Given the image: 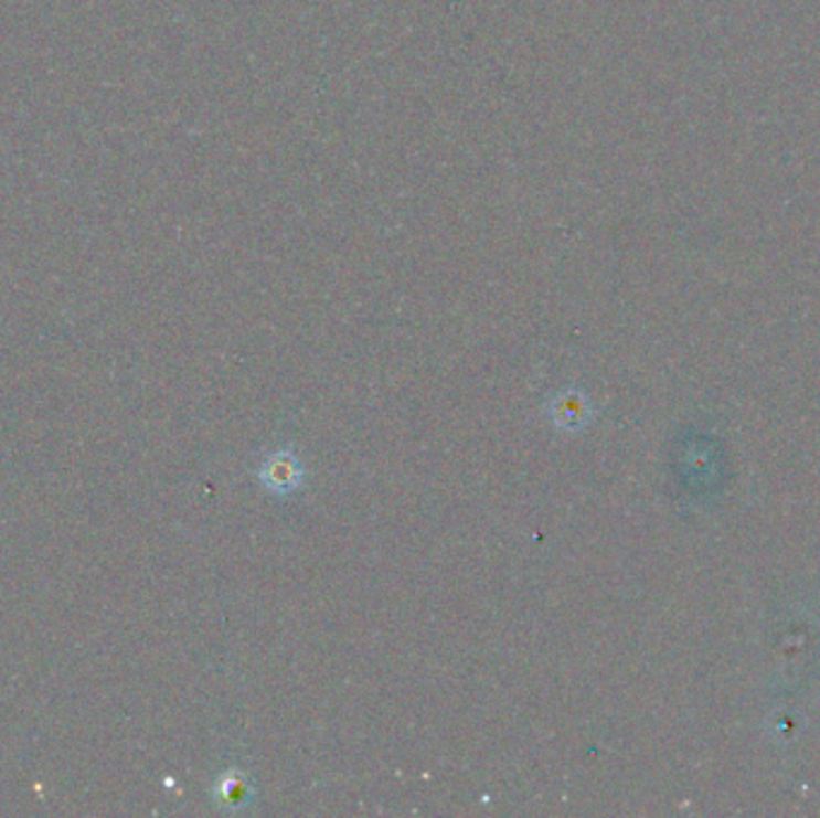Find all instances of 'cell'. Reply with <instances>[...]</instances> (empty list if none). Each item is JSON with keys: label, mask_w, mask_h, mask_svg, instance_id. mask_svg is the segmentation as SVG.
I'll return each mask as SVG.
<instances>
[{"label": "cell", "mask_w": 820, "mask_h": 818, "mask_svg": "<svg viewBox=\"0 0 820 818\" xmlns=\"http://www.w3.org/2000/svg\"><path fill=\"white\" fill-rule=\"evenodd\" d=\"M257 478L262 480L264 488L276 495H288L298 490L305 478V470L298 461L296 454L290 452H276L267 461L262 464Z\"/></svg>", "instance_id": "1"}, {"label": "cell", "mask_w": 820, "mask_h": 818, "mask_svg": "<svg viewBox=\"0 0 820 818\" xmlns=\"http://www.w3.org/2000/svg\"><path fill=\"white\" fill-rule=\"evenodd\" d=\"M550 413H552V421L557 423L560 429H578L588 423L590 406L583 394L566 392L552 401Z\"/></svg>", "instance_id": "2"}]
</instances>
